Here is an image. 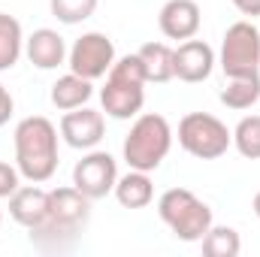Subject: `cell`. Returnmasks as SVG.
I'll return each instance as SVG.
<instances>
[{
	"label": "cell",
	"mask_w": 260,
	"mask_h": 257,
	"mask_svg": "<svg viewBox=\"0 0 260 257\" xmlns=\"http://www.w3.org/2000/svg\"><path fill=\"white\" fill-rule=\"evenodd\" d=\"M88 221H91V197H85L76 185L55 188L49 191L46 218L37 227H30V242L46 254L67 251L82 239Z\"/></svg>",
	"instance_id": "obj_1"
},
{
	"label": "cell",
	"mask_w": 260,
	"mask_h": 257,
	"mask_svg": "<svg viewBox=\"0 0 260 257\" xmlns=\"http://www.w3.org/2000/svg\"><path fill=\"white\" fill-rule=\"evenodd\" d=\"M15 167L21 179L43 185L58 173V127L46 115H27L15 124Z\"/></svg>",
	"instance_id": "obj_2"
},
{
	"label": "cell",
	"mask_w": 260,
	"mask_h": 257,
	"mask_svg": "<svg viewBox=\"0 0 260 257\" xmlns=\"http://www.w3.org/2000/svg\"><path fill=\"white\" fill-rule=\"evenodd\" d=\"M145 85H148V79H145V67L139 61V55L115 58V64L106 73V85L100 88L103 112L118 121L136 118L145 103Z\"/></svg>",
	"instance_id": "obj_3"
},
{
	"label": "cell",
	"mask_w": 260,
	"mask_h": 257,
	"mask_svg": "<svg viewBox=\"0 0 260 257\" xmlns=\"http://www.w3.org/2000/svg\"><path fill=\"white\" fill-rule=\"evenodd\" d=\"M173 127L164 115L157 112H142L136 115V121L130 124V133L124 136V145H121V154H124V164L130 170H142V173H154L170 148H173Z\"/></svg>",
	"instance_id": "obj_4"
},
{
	"label": "cell",
	"mask_w": 260,
	"mask_h": 257,
	"mask_svg": "<svg viewBox=\"0 0 260 257\" xmlns=\"http://www.w3.org/2000/svg\"><path fill=\"white\" fill-rule=\"evenodd\" d=\"M157 215L179 242H200L215 224L212 209L188 188H170L157 200Z\"/></svg>",
	"instance_id": "obj_5"
},
{
	"label": "cell",
	"mask_w": 260,
	"mask_h": 257,
	"mask_svg": "<svg viewBox=\"0 0 260 257\" xmlns=\"http://www.w3.org/2000/svg\"><path fill=\"white\" fill-rule=\"evenodd\" d=\"M179 145L197 160H218L233 145V130L209 112H188L179 121Z\"/></svg>",
	"instance_id": "obj_6"
},
{
	"label": "cell",
	"mask_w": 260,
	"mask_h": 257,
	"mask_svg": "<svg viewBox=\"0 0 260 257\" xmlns=\"http://www.w3.org/2000/svg\"><path fill=\"white\" fill-rule=\"evenodd\" d=\"M218 64L224 76H254L260 73V27L251 21H236L224 30Z\"/></svg>",
	"instance_id": "obj_7"
},
{
	"label": "cell",
	"mask_w": 260,
	"mask_h": 257,
	"mask_svg": "<svg viewBox=\"0 0 260 257\" xmlns=\"http://www.w3.org/2000/svg\"><path fill=\"white\" fill-rule=\"evenodd\" d=\"M112 64H115V46H112V40H109L106 34H100V30L82 34V37L70 46V52H67V67H70V73H76V76H82V79H91V82L103 79Z\"/></svg>",
	"instance_id": "obj_8"
},
{
	"label": "cell",
	"mask_w": 260,
	"mask_h": 257,
	"mask_svg": "<svg viewBox=\"0 0 260 257\" xmlns=\"http://www.w3.org/2000/svg\"><path fill=\"white\" fill-rule=\"evenodd\" d=\"M115 182H118V160L109 151L88 148V154H82V160L73 167V185L91 200L112 194Z\"/></svg>",
	"instance_id": "obj_9"
},
{
	"label": "cell",
	"mask_w": 260,
	"mask_h": 257,
	"mask_svg": "<svg viewBox=\"0 0 260 257\" xmlns=\"http://www.w3.org/2000/svg\"><path fill=\"white\" fill-rule=\"evenodd\" d=\"M61 136L70 148H97L100 139L106 136V118L103 112L91 109V106H79V109H70L61 118Z\"/></svg>",
	"instance_id": "obj_10"
},
{
	"label": "cell",
	"mask_w": 260,
	"mask_h": 257,
	"mask_svg": "<svg viewBox=\"0 0 260 257\" xmlns=\"http://www.w3.org/2000/svg\"><path fill=\"white\" fill-rule=\"evenodd\" d=\"M218 64L215 58V49L206 43V40H185L179 43L176 55H173V67H176V79L188 82V85H197V82H206L212 76V70Z\"/></svg>",
	"instance_id": "obj_11"
},
{
	"label": "cell",
	"mask_w": 260,
	"mask_h": 257,
	"mask_svg": "<svg viewBox=\"0 0 260 257\" xmlns=\"http://www.w3.org/2000/svg\"><path fill=\"white\" fill-rule=\"evenodd\" d=\"M200 24H203V12H200V3L197 0H167L157 12V27L167 40H176V43H185L200 34Z\"/></svg>",
	"instance_id": "obj_12"
},
{
	"label": "cell",
	"mask_w": 260,
	"mask_h": 257,
	"mask_svg": "<svg viewBox=\"0 0 260 257\" xmlns=\"http://www.w3.org/2000/svg\"><path fill=\"white\" fill-rule=\"evenodd\" d=\"M67 43L64 37L52 27H40L30 37H24V55L37 70H58L61 64H67Z\"/></svg>",
	"instance_id": "obj_13"
},
{
	"label": "cell",
	"mask_w": 260,
	"mask_h": 257,
	"mask_svg": "<svg viewBox=\"0 0 260 257\" xmlns=\"http://www.w3.org/2000/svg\"><path fill=\"white\" fill-rule=\"evenodd\" d=\"M49 212V191H43L40 185H21L18 191L9 197V215L15 224L21 227H37Z\"/></svg>",
	"instance_id": "obj_14"
},
{
	"label": "cell",
	"mask_w": 260,
	"mask_h": 257,
	"mask_svg": "<svg viewBox=\"0 0 260 257\" xmlns=\"http://www.w3.org/2000/svg\"><path fill=\"white\" fill-rule=\"evenodd\" d=\"M52 106L70 112V109H79V106H88V100L94 97V82L91 79H82L76 73H67L61 76L55 85H52Z\"/></svg>",
	"instance_id": "obj_15"
},
{
	"label": "cell",
	"mask_w": 260,
	"mask_h": 257,
	"mask_svg": "<svg viewBox=\"0 0 260 257\" xmlns=\"http://www.w3.org/2000/svg\"><path fill=\"white\" fill-rule=\"evenodd\" d=\"M115 200L124 206V209H145L151 200H154V185L148 179V173L142 170H130L124 176H118L115 182Z\"/></svg>",
	"instance_id": "obj_16"
},
{
	"label": "cell",
	"mask_w": 260,
	"mask_h": 257,
	"mask_svg": "<svg viewBox=\"0 0 260 257\" xmlns=\"http://www.w3.org/2000/svg\"><path fill=\"white\" fill-rule=\"evenodd\" d=\"M221 103L227 109L245 112L260 100V73L254 76H227V85L221 88Z\"/></svg>",
	"instance_id": "obj_17"
},
{
	"label": "cell",
	"mask_w": 260,
	"mask_h": 257,
	"mask_svg": "<svg viewBox=\"0 0 260 257\" xmlns=\"http://www.w3.org/2000/svg\"><path fill=\"white\" fill-rule=\"evenodd\" d=\"M136 55H139V61L145 67V79H148V82L164 85V82L176 79V67H173L176 49H170L167 43H145Z\"/></svg>",
	"instance_id": "obj_18"
},
{
	"label": "cell",
	"mask_w": 260,
	"mask_h": 257,
	"mask_svg": "<svg viewBox=\"0 0 260 257\" xmlns=\"http://www.w3.org/2000/svg\"><path fill=\"white\" fill-rule=\"evenodd\" d=\"M24 52V30L15 15L0 12V73L12 70Z\"/></svg>",
	"instance_id": "obj_19"
},
{
	"label": "cell",
	"mask_w": 260,
	"mask_h": 257,
	"mask_svg": "<svg viewBox=\"0 0 260 257\" xmlns=\"http://www.w3.org/2000/svg\"><path fill=\"white\" fill-rule=\"evenodd\" d=\"M203 245V254L206 257H239L242 251V239L233 227H224V224H212L206 230V236L200 239Z\"/></svg>",
	"instance_id": "obj_20"
},
{
	"label": "cell",
	"mask_w": 260,
	"mask_h": 257,
	"mask_svg": "<svg viewBox=\"0 0 260 257\" xmlns=\"http://www.w3.org/2000/svg\"><path fill=\"white\" fill-rule=\"evenodd\" d=\"M233 145L245 160H260V115H245L233 127Z\"/></svg>",
	"instance_id": "obj_21"
},
{
	"label": "cell",
	"mask_w": 260,
	"mask_h": 257,
	"mask_svg": "<svg viewBox=\"0 0 260 257\" xmlns=\"http://www.w3.org/2000/svg\"><path fill=\"white\" fill-rule=\"evenodd\" d=\"M97 3L100 0H49V9L61 24H82L97 12Z\"/></svg>",
	"instance_id": "obj_22"
},
{
	"label": "cell",
	"mask_w": 260,
	"mask_h": 257,
	"mask_svg": "<svg viewBox=\"0 0 260 257\" xmlns=\"http://www.w3.org/2000/svg\"><path fill=\"white\" fill-rule=\"evenodd\" d=\"M18 188H21V173H18V167L0 160V200H3V197H12Z\"/></svg>",
	"instance_id": "obj_23"
},
{
	"label": "cell",
	"mask_w": 260,
	"mask_h": 257,
	"mask_svg": "<svg viewBox=\"0 0 260 257\" xmlns=\"http://www.w3.org/2000/svg\"><path fill=\"white\" fill-rule=\"evenodd\" d=\"M12 109H15V100H12V94L6 91V85L0 82V127H3V124H9Z\"/></svg>",
	"instance_id": "obj_24"
},
{
	"label": "cell",
	"mask_w": 260,
	"mask_h": 257,
	"mask_svg": "<svg viewBox=\"0 0 260 257\" xmlns=\"http://www.w3.org/2000/svg\"><path fill=\"white\" fill-rule=\"evenodd\" d=\"M233 6L242 15H248V18H257L260 15V0H233Z\"/></svg>",
	"instance_id": "obj_25"
},
{
	"label": "cell",
	"mask_w": 260,
	"mask_h": 257,
	"mask_svg": "<svg viewBox=\"0 0 260 257\" xmlns=\"http://www.w3.org/2000/svg\"><path fill=\"white\" fill-rule=\"evenodd\" d=\"M251 209H254V215L260 218V191L254 194V200H251Z\"/></svg>",
	"instance_id": "obj_26"
},
{
	"label": "cell",
	"mask_w": 260,
	"mask_h": 257,
	"mask_svg": "<svg viewBox=\"0 0 260 257\" xmlns=\"http://www.w3.org/2000/svg\"><path fill=\"white\" fill-rule=\"evenodd\" d=\"M0 224H3V209H0Z\"/></svg>",
	"instance_id": "obj_27"
}]
</instances>
